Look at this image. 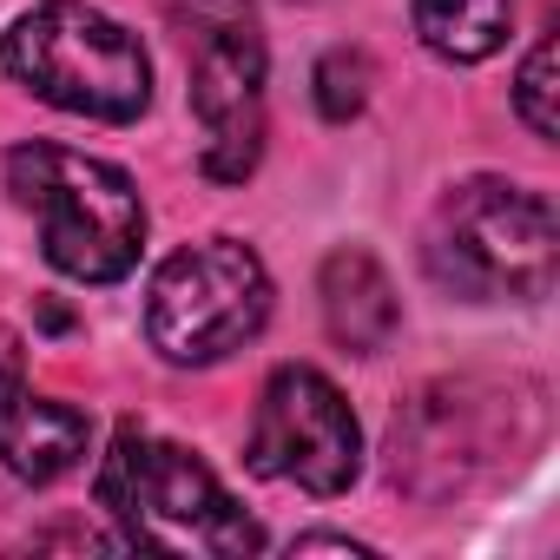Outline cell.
Instances as JSON below:
<instances>
[{"mask_svg": "<svg viewBox=\"0 0 560 560\" xmlns=\"http://www.w3.org/2000/svg\"><path fill=\"white\" fill-rule=\"evenodd\" d=\"M547 435V396L527 376L422 383L389 422V481L416 501H455L514 475Z\"/></svg>", "mask_w": 560, "mask_h": 560, "instance_id": "1", "label": "cell"}, {"mask_svg": "<svg viewBox=\"0 0 560 560\" xmlns=\"http://www.w3.org/2000/svg\"><path fill=\"white\" fill-rule=\"evenodd\" d=\"M422 264L448 298L468 304H534L553 291L560 224L553 198L514 178H462L422 224Z\"/></svg>", "mask_w": 560, "mask_h": 560, "instance_id": "2", "label": "cell"}, {"mask_svg": "<svg viewBox=\"0 0 560 560\" xmlns=\"http://www.w3.org/2000/svg\"><path fill=\"white\" fill-rule=\"evenodd\" d=\"M8 191L40 224V257L73 284H119L145 250V198L113 159L27 139L8 152Z\"/></svg>", "mask_w": 560, "mask_h": 560, "instance_id": "3", "label": "cell"}, {"mask_svg": "<svg viewBox=\"0 0 560 560\" xmlns=\"http://www.w3.org/2000/svg\"><path fill=\"white\" fill-rule=\"evenodd\" d=\"M93 494L119 521L126 547H152V553H257L264 547L257 521L198 462V448L132 422L113 435Z\"/></svg>", "mask_w": 560, "mask_h": 560, "instance_id": "4", "label": "cell"}, {"mask_svg": "<svg viewBox=\"0 0 560 560\" xmlns=\"http://www.w3.org/2000/svg\"><path fill=\"white\" fill-rule=\"evenodd\" d=\"M0 73L93 126H132L152 106V60L132 27L86 0H40L0 34Z\"/></svg>", "mask_w": 560, "mask_h": 560, "instance_id": "5", "label": "cell"}, {"mask_svg": "<svg viewBox=\"0 0 560 560\" xmlns=\"http://www.w3.org/2000/svg\"><path fill=\"white\" fill-rule=\"evenodd\" d=\"M185 40V100L198 119V165L218 185H244L264 159V34L250 0H172Z\"/></svg>", "mask_w": 560, "mask_h": 560, "instance_id": "6", "label": "cell"}, {"mask_svg": "<svg viewBox=\"0 0 560 560\" xmlns=\"http://www.w3.org/2000/svg\"><path fill=\"white\" fill-rule=\"evenodd\" d=\"M270 324V270L244 237H205L172 250L145 291V337L165 363L205 370L244 350Z\"/></svg>", "mask_w": 560, "mask_h": 560, "instance_id": "7", "label": "cell"}, {"mask_svg": "<svg viewBox=\"0 0 560 560\" xmlns=\"http://www.w3.org/2000/svg\"><path fill=\"white\" fill-rule=\"evenodd\" d=\"M244 462L264 481H291L304 494H343L363 468V429L343 389L311 363H277L257 389Z\"/></svg>", "mask_w": 560, "mask_h": 560, "instance_id": "8", "label": "cell"}, {"mask_svg": "<svg viewBox=\"0 0 560 560\" xmlns=\"http://www.w3.org/2000/svg\"><path fill=\"white\" fill-rule=\"evenodd\" d=\"M93 422L73 402H54L27 383V343L21 330L0 324V462H8L21 481L47 488L60 475H73L86 462Z\"/></svg>", "mask_w": 560, "mask_h": 560, "instance_id": "9", "label": "cell"}, {"mask_svg": "<svg viewBox=\"0 0 560 560\" xmlns=\"http://www.w3.org/2000/svg\"><path fill=\"white\" fill-rule=\"evenodd\" d=\"M317 298H324V324L350 357H383L402 330V304L389 270L363 250V244H337L317 270Z\"/></svg>", "mask_w": 560, "mask_h": 560, "instance_id": "10", "label": "cell"}, {"mask_svg": "<svg viewBox=\"0 0 560 560\" xmlns=\"http://www.w3.org/2000/svg\"><path fill=\"white\" fill-rule=\"evenodd\" d=\"M508 27H514V0H416V34L448 67H475L501 54Z\"/></svg>", "mask_w": 560, "mask_h": 560, "instance_id": "11", "label": "cell"}, {"mask_svg": "<svg viewBox=\"0 0 560 560\" xmlns=\"http://www.w3.org/2000/svg\"><path fill=\"white\" fill-rule=\"evenodd\" d=\"M514 113H521V126H527L540 145L560 139V113H553V27L534 40V54H527L521 73H514Z\"/></svg>", "mask_w": 560, "mask_h": 560, "instance_id": "12", "label": "cell"}, {"mask_svg": "<svg viewBox=\"0 0 560 560\" xmlns=\"http://www.w3.org/2000/svg\"><path fill=\"white\" fill-rule=\"evenodd\" d=\"M363 106H370V60L350 54V47L324 54V60H317V113H324L330 126H343V119H357Z\"/></svg>", "mask_w": 560, "mask_h": 560, "instance_id": "13", "label": "cell"}, {"mask_svg": "<svg viewBox=\"0 0 560 560\" xmlns=\"http://www.w3.org/2000/svg\"><path fill=\"white\" fill-rule=\"evenodd\" d=\"M317 547H337V553H370L363 540H350V534H298L291 540V553H317Z\"/></svg>", "mask_w": 560, "mask_h": 560, "instance_id": "14", "label": "cell"}]
</instances>
